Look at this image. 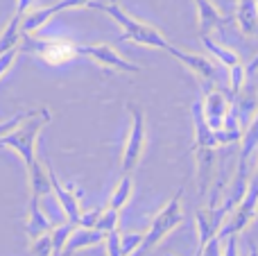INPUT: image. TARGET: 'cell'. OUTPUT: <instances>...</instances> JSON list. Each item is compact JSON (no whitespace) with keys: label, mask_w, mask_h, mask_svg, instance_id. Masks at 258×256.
Instances as JSON below:
<instances>
[{"label":"cell","mask_w":258,"mask_h":256,"mask_svg":"<svg viewBox=\"0 0 258 256\" xmlns=\"http://www.w3.org/2000/svg\"><path fill=\"white\" fill-rule=\"evenodd\" d=\"M27 50H34L39 52V57L43 61H48L50 66H63L75 57V43L63 39H48V41H39V39H27L25 43Z\"/></svg>","instance_id":"8992f818"},{"label":"cell","mask_w":258,"mask_h":256,"mask_svg":"<svg viewBox=\"0 0 258 256\" xmlns=\"http://www.w3.org/2000/svg\"><path fill=\"white\" fill-rule=\"evenodd\" d=\"M50 120V111L48 109H41L36 116L27 118V122L21 130H12L9 134H5L0 139V148H12L14 152L21 154V159L25 161V166L30 168L32 163H36L34 157V139L41 132V127Z\"/></svg>","instance_id":"3957f363"},{"label":"cell","mask_w":258,"mask_h":256,"mask_svg":"<svg viewBox=\"0 0 258 256\" xmlns=\"http://www.w3.org/2000/svg\"><path fill=\"white\" fill-rule=\"evenodd\" d=\"M104 238H107V234H102V231L95 229V227H80L77 225L75 229H73V234L68 236L61 256H73L75 252H80V249H84V247L100 245V243H104Z\"/></svg>","instance_id":"ba28073f"},{"label":"cell","mask_w":258,"mask_h":256,"mask_svg":"<svg viewBox=\"0 0 258 256\" xmlns=\"http://www.w3.org/2000/svg\"><path fill=\"white\" fill-rule=\"evenodd\" d=\"M256 9H258V0H256Z\"/></svg>","instance_id":"d6a6232c"},{"label":"cell","mask_w":258,"mask_h":256,"mask_svg":"<svg viewBox=\"0 0 258 256\" xmlns=\"http://www.w3.org/2000/svg\"><path fill=\"white\" fill-rule=\"evenodd\" d=\"M202 256H222V238L218 234L209 238V243L202 247Z\"/></svg>","instance_id":"d4e9b609"},{"label":"cell","mask_w":258,"mask_h":256,"mask_svg":"<svg viewBox=\"0 0 258 256\" xmlns=\"http://www.w3.org/2000/svg\"><path fill=\"white\" fill-rule=\"evenodd\" d=\"M80 5H89V0H59L57 5H50V7L39 9V12L30 14L27 18H23L21 30H23V32H34V30H39L41 25H45V23L50 21V16H54V14L63 12V9L80 7Z\"/></svg>","instance_id":"8fae6325"},{"label":"cell","mask_w":258,"mask_h":256,"mask_svg":"<svg viewBox=\"0 0 258 256\" xmlns=\"http://www.w3.org/2000/svg\"><path fill=\"white\" fill-rule=\"evenodd\" d=\"M21 25H23V16H18V14H16V16L7 23V27L3 30V34H0V52L14 48V45L18 43V36H21Z\"/></svg>","instance_id":"d6986e66"},{"label":"cell","mask_w":258,"mask_h":256,"mask_svg":"<svg viewBox=\"0 0 258 256\" xmlns=\"http://www.w3.org/2000/svg\"><path fill=\"white\" fill-rule=\"evenodd\" d=\"M195 220H197V234H200V243H197V247L202 249L206 243H209V238H213V236L218 234L220 227L213 222V211H211L209 207L197 209Z\"/></svg>","instance_id":"5bb4252c"},{"label":"cell","mask_w":258,"mask_h":256,"mask_svg":"<svg viewBox=\"0 0 258 256\" xmlns=\"http://www.w3.org/2000/svg\"><path fill=\"white\" fill-rule=\"evenodd\" d=\"M134 193V179L129 172L120 177V181L116 184V188L111 190V198H109V207L116 209V211H122L125 209V204L129 202V198H132Z\"/></svg>","instance_id":"9a60e30c"},{"label":"cell","mask_w":258,"mask_h":256,"mask_svg":"<svg viewBox=\"0 0 258 256\" xmlns=\"http://www.w3.org/2000/svg\"><path fill=\"white\" fill-rule=\"evenodd\" d=\"M75 54H84L91 57L95 61H100L102 66H109L113 71H122V73H141V66L136 63H129L111 45H75Z\"/></svg>","instance_id":"52a82bcc"},{"label":"cell","mask_w":258,"mask_h":256,"mask_svg":"<svg viewBox=\"0 0 258 256\" xmlns=\"http://www.w3.org/2000/svg\"><path fill=\"white\" fill-rule=\"evenodd\" d=\"M98 218H100V209H95V211H82L80 227H95Z\"/></svg>","instance_id":"f1b7e54d"},{"label":"cell","mask_w":258,"mask_h":256,"mask_svg":"<svg viewBox=\"0 0 258 256\" xmlns=\"http://www.w3.org/2000/svg\"><path fill=\"white\" fill-rule=\"evenodd\" d=\"M89 7H95V9H102V12H107L111 18H116L118 23H120L122 27H125V36L122 39H129L134 41V43H141V45H150V48H161L165 50L168 48V41L161 36L159 30H154V27L145 25V23H138L134 21L132 16H127L125 12H122L118 5H98V3H89Z\"/></svg>","instance_id":"277c9868"},{"label":"cell","mask_w":258,"mask_h":256,"mask_svg":"<svg viewBox=\"0 0 258 256\" xmlns=\"http://www.w3.org/2000/svg\"><path fill=\"white\" fill-rule=\"evenodd\" d=\"M256 145H258V113L254 120H251V125L247 127V132L242 134V148H240V161H238V166L249 168V159L256 152Z\"/></svg>","instance_id":"2e32d148"},{"label":"cell","mask_w":258,"mask_h":256,"mask_svg":"<svg viewBox=\"0 0 258 256\" xmlns=\"http://www.w3.org/2000/svg\"><path fill=\"white\" fill-rule=\"evenodd\" d=\"M27 181H30V190H32V198L41 200V198H48L52 195V181H50V172L48 168H41V163H32L27 168Z\"/></svg>","instance_id":"4fadbf2b"},{"label":"cell","mask_w":258,"mask_h":256,"mask_svg":"<svg viewBox=\"0 0 258 256\" xmlns=\"http://www.w3.org/2000/svg\"><path fill=\"white\" fill-rule=\"evenodd\" d=\"M249 184H251V186H256V188H258V168L254 170V175L249 177Z\"/></svg>","instance_id":"4dcf8cb0"},{"label":"cell","mask_w":258,"mask_h":256,"mask_svg":"<svg viewBox=\"0 0 258 256\" xmlns=\"http://www.w3.org/2000/svg\"><path fill=\"white\" fill-rule=\"evenodd\" d=\"M75 227L77 225H73V222H68V220H63V222H59V225L52 227V231H50V238H52V256H61L63 245H66L68 236L73 234Z\"/></svg>","instance_id":"ac0fdd59"},{"label":"cell","mask_w":258,"mask_h":256,"mask_svg":"<svg viewBox=\"0 0 258 256\" xmlns=\"http://www.w3.org/2000/svg\"><path fill=\"white\" fill-rule=\"evenodd\" d=\"M195 5H197V12H200V23H202V32H204V34H209L213 27H220L224 23L220 12L209 0H195Z\"/></svg>","instance_id":"e0dca14e"},{"label":"cell","mask_w":258,"mask_h":256,"mask_svg":"<svg viewBox=\"0 0 258 256\" xmlns=\"http://www.w3.org/2000/svg\"><path fill=\"white\" fill-rule=\"evenodd\" d=\"M52 227H54V222L50 220V216L41 209L39 200L30 198V204H27V218H25V231H27V236H30V240H34V238H39V236L52 231Z\"/></svg>","instance_id":"30bf717a"},{"label":"cell","mask_w":258,"mask_h":256,"mask_svg":"<svg viewBox=\"0 0 258 256\" xmlns=\"http://www.w3.org/2000/svg\"><path fill=\"white\" fill-rule=\"evenodd\" d=\"M249 256H258V245H251V252H249Z\"/></svg>","instance_id":"1f68e13d"},{"label":"cell","mask_w":258,"mask_h":256,"mask_svg":"<svg viewBox=\"0 0 258 256\" xmlns=\"http://www.w3.org/2000/svg\"><path fill=\"white\" fill-rule=\"evenodd\" d=\"M132 109V130L127 136V145L125 152H122V172H132L138 166L143 157V150H145V116L138 107H129Z\"/></svg>","instance_id":"5b68a950"},{"label":"cell","mask_w":258,"mask_h":256,"mask_svg":"<svg viewBox=\"0 0 258 256\" xmlns=\"http://www.w3.org/2000/svg\"><path fill=\"white\" fill-rule=\"evenodd\" d=\"M118 218H120V211L107 207L104 211H100V218H98V222H95V229H100L102 234H109V231L118 229Z\"/></svg>","instance_id":"44dd1931"},{"label":"cell","mask_w":258,"mask_h":256,"mask_svg":"<svg viewBox=\"0 0 258 256\" xmlns=\"http://www.w3.org/2000/svg\"><path fill=\"white\" fill-rule=\"evenodd\" d=\"M168 50L172 57H177L181 63H186L188 68H190L195 75H200L202 80H213L215 77V66L209 61L206 57H202V54H192V52H183V50L174 48V45H168Z\"/></svg>","instance_id":"7c38bea8"},{"label":"cell","mask_w":258,"mask_h":256,"mask_svg":"<svg viewBox=\"0 0 258 256\" xmlns=\"http://www.w3.org/2000/svg\"><path fill=\"white\" fill-rule=\"evenodd\" d=\"M143 236L141 231H129V234H120V252L122 256H129V254H136L138 247L143 243Z\"/></svg>","instance_id":"7402d4cb"},{"label":"cell","mask_w":258,"mask_h":256,"mask_svg":"<svg viewBox=\"0 0 258 256\" xmlns=\"http://www.w3.org/2000/svg\"><path fill=\"white\" fill-rule=\"evenodd\" d=\"M192 120H195V157H197V188L200 193H206L213 172V150L218 148L215 132L206 125L202 104H192Z\"/></svg>","instance_id":"6da1fadb"},{"label":"cell","mask_w":258,"mask_h":256,"mask_svg":"<svg viewBox=\"0 0 258 256\" xmlns=\"http://www.w3.org/2000/svg\"><path fill=\"white\" fill-rule=\"evenodd\" d=\"M16 54H18L16 45H14V48H9V50H5V52H0V75L9 71V66H12V63H14V59H16Z\"/></svg>","instance_id":"83f0119b"},{"label":"cell","mask_w":258,"mask_h":256,"mask_svg":"<svg viewBox=\"0 0 258 256\" xmlns=\"http://www.w3.org/2000/svg\"><path fill=\"white\" fill-rule=\"evenodd\" d=\"M245 75H247L245 68H242L240 63H233V66H231V91H233V93H238V91H240L242 82H245Z\"/></svg>","instance_id":"484cf974"},{"label":"cell","mask_w":258,"mask_h":256,"mask_svg":"<svg viewBox=\"0 0 258 256\" xmlns=\"http://www.w3.org/2000/svg\"><path fill=\"white\" fill-rule=\"evenodd\" d=\"M222 256H240L238 254V234H231L222 240Z\"/></svg>","instance_id":"4316f807"},{"label":"cell","mask_w":258,"mask_h":256,"mask_svg":"<svg viewBox=\"0 0 258 256\" xmlns=\"http://www.w3.org/2000/svg\"><path fill=\"white\" fill-rule=\"evenodd\" d=\"M30 254L32 256H52V238H50V231L32 240Z\"/></svg>","instance_id":"603a6c76"},{"label":"cell","mask_w":258,"mask_h":256,"mask_svg":"<svg viewBox=\"0 0 258 256\" xmlns=\"http://www.w3.org/2000/svg\"><path fill=\"white\" fill-rule=\"evenodd\" d=\"M202 39H204V45H206V48H209L211 52H213L215 57H218L220 61L224 63V66H229V68H231L233 63H238V54H236V52H231V50H227V48H224V45H218V43H215V41H211L206 34L202 36Z\"/></svg>","instance_id":"ffe728a7"},{"label":"cell","mask_w":258,"mask_h":256,"mask_svg":"<svg viewBox=\"0 0 258 256\" xmlns=\"http://www.w3.org/2000/svg\"><path fill=\"white\" fill-rule=\"evenodd\" d=\"M229 111V104H227V98H224L220 91H209L206 93V100L202 104V113H204V120L206 125L211 127L213 132L222 130L224 125V116Z\"/></svg>","instance_id":"9c48e42d"},{"label":"cell","mask_w":258,"mask_h":256,"mask_svg":"<svg viewBox=\"0 0 258 256\" xmlns=\"http://www.w3.org/2000/svg\"><path fill=\"white\" fill-rule=\"evenodd\" d=\"M41 109H32V111H21V113H16L14 118H9V120H5V122H0V139H3L5 134H9V132L14 130V127L18 125V122H23V120H27V118H32V116H36Z\"/></svg>","instance_id":"cb8c5ba5"},{"label":"cell","mask_w":258,"mask_h":256,"mask_svg":"<svg viewBox=\"0 0 258 256\" xmlns=\"http://www.w3.org/2000/svg\"><path fill=\"white\" fill-rule=\"evenodd\" d=\"M30 5H32V0H18V9H16L18 16H25V12H27Z\"/></svg>","instance_id":"f546056e"},{"label":"cell","mask_w":258,"mask_h":256,"mask_svg":"<svg viewBox=\"0 0 258 256\" xmlns=\"http://www.w3.org/2000/svg\"><path fill=\"white\" fill-rule=\"evenodd\" d=\"M183 222V207H181V190H177V193L172 195V200H170L168 204H165L163 209H161L159 213H156V218L152 220L150 229H147V234L143 236V243L141 247H138V256H145L150 249H154L156 245L161 243V240L165 238L168 234H172L174 229H177L179 225Z\"/></svg>","instance_id":"7a4b0ae2"}]
</instances>
